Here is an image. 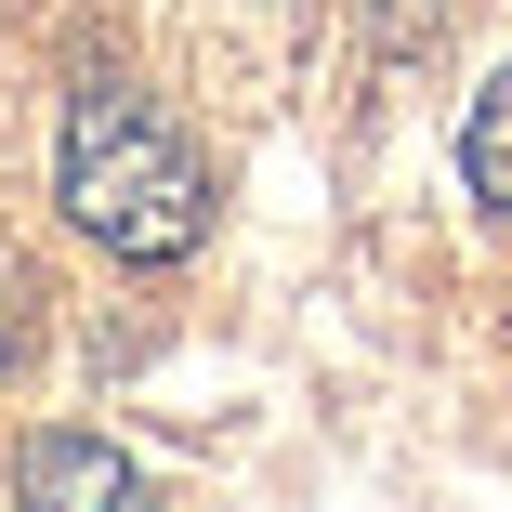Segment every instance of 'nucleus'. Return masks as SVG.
Instances as JSON below:
<instances>
[{"instance_id": "nucleus-1", "label": "nucleus", "mask_w": 512, "mask_h": 512, "mask_svg": "<svg viewBox=\"0 0 512 512\" xmlns=\"http://www.w3.org/2000/svg\"><path fill=\"white\" fill-rule=\"evenodd\" d=\"M53 197L106 263H184L211 237V158H197L132 79L92 66L66 92V145H53Z\"/></svg>"}, {"instance_id": "nucleus-2", "label": "nucleus", "mask_w": 512, "mask_h": 512, "mask_svg": "<svg viewBox=\"0 0 512 512\" xmlns=\"http://www.w3.org/2000/svg\"><path fill=\"white\" fill-rule=\"evenodd\" d=\"M14 486H27V499H132L145 473H132L119 447H92V434H27V447H14Z\"/></svg>"}, {"instance_id": "nucleus-3", "label": "nucleus", "mask_w": 512, "mask_h": 512, "mask_svg": "<svg viewBox=\"0 0 512 512\" xmlns=\"http://www.w3.org/2000/svg\"><path fill=\"white\" fill-rule=\"evenodd\" d=\"M460 184H473L486 224H512V66L473 92V119H460Z\"/></svg>"}, {"instance_id": "nucleus-4", "label": "nucleus", "mask_w": 512, "mask_h": 512, "mask_svg": "<svg viewBox=\"0 0 512 512\" xmlns=\"http://www.w3.org/2000/svg\"><path fill=\"white\" fill-rule=\"evenodd\" d=\"M40 368V276L0 250V381H27Z\"/></svg>"}]
</instances>
